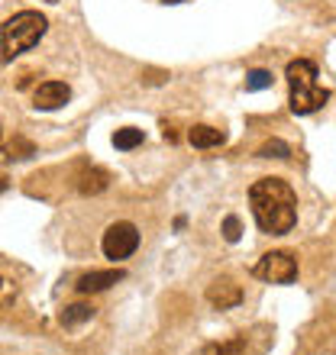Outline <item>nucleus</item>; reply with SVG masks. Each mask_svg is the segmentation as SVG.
<instances>
[{
    "label": "nucleus",
    "instance_id": "nucleus-18",
    "mask_svg": "<svg viewBox=\"0 0 336 355\" xmlns=\"http://www.w3.org/2000/svg\"><path fill=\"white\" fill-rule=\"evenodd\" d=\"M7 187H10V184H7V178L0 175V194H3V191H7Z\"/></svg>",
    "mask_w": 336,
    "mask_h": 355
},
{
    "label": "nucleus",
    "instance_id": "nucleus-19",
    "mask_svg": "<svg viewBox=\"0 0 336 355\" xmlns=\"http://www.w3.org/2000/svg\"><path fill=\"white\" fill-rule=\"evenodd\" d=\"M162 3H181V0H162Z\"/></svg>",
    "mask_w": 336,
    "mask_h": 355
},
{
    "label": "nucleus",
    "instance_id": "nucleus-14",
    "mask_svg": "<svg viewBox=\"0 0 336 355\" xmlns=\"http://www.w3.org/2000/svg\"><path fill=\"white\" fill-rule=\"evenodd\" d=\"M29 155H36V146H33V142L23 139V136H17V139H10V146H7V159H10V162L29 159Z\"/></svg>",
    "mask_w": 336,
    "mask_h": 355
},
{
    "label": "nucleus",
    "instance_id": "nucleus-9",
    "mask_svg": "<svg viewBox=\"0 0 336 355\" xmlns=\"http://www.w3.org/2000/svg\"><path fill=\"white\" fill-rule=\"evenodd\" d=\"M187 142L194 146V149H217V146H224L226 136L224 130H214V126H207V123H197L187 130Z\"/></svg>",
    "mask_w": 336,
    "mask_h": 355
},
{
    "label": "nucleus",
    "instance_id": "nucleus-11",
    "mask_svg": "<svg viewBox=\"0 0 336 355\" xmlns=\"http://www.w3.org/2000/svg\"><path fill=\"white\" fill-rule=\"evenodd\" d=\"M107 184H110V178H107L103 168H91L78 178V191L81 194H101V191H107Z\"/></svg>",
    "mask_w": 336,
    "mask_h": 355
},
{
    "label": "nucleus",
    "instance_id": "nucleus-3",
    "mask_svg": "<svg viewBox=\"0 0 336 355\" xmlns=\"http://www.w3.org/2000/svg\"><path fill=\"white\" fill-rule=\"evenodd\" d=\"M49 19L39 13V10H19L0 26V58L3 62H13L17 55L29 52L39 39L46 36Z\"/></svg>",
    "mask_w": 336,
    "mask_h": 355
},
{
    "label": "nucleus",
    "instance_id": "nucleus-2",
    "mask_svg": "<svg viewBox=\"0 0 336 355\" xmlns=\"http://www.w3.org/2000/svg\"><path fill=\"white\" fill-rule=\"evenodd\" d=\"M285 78L291 85V113L294 116H308V113H317L324 103L330 101V91L317 85V65L310 58H294L285 68Z\"/></svg>",
    "mask_w": 336,
    "mask_h": 355
},
{
    "label": "nucleus",
    "instance_id": "nucleus-17",
    "mask_svg": "<svg viewBox=\"0 0 336 355\" xmlns=\"http://www.w3.org/2000/svg\"><path fill=\"white\" fill-rule=\"evenodd\" d=\"M240 236H243V223H240V216H226L224 220V239L226 243H240Z\"/></svg>",
    "mask_w": 336,
    "mask_h": 355
},
{
    "label": "nucleus",
    "instance_id": "nucleus-12",
    "mask_svg": "<svg viewBox=\"0 0 336 355\" xmlns=\"http://www.w3.org/2000/svg\"><path fill=\"white\" fill-rule=\"evenodd\" d=\"M142 130H133V126H126V130H117L113 132V146L120 152H130V149H136V146H142Z\"/></svg>",
    "mask_w": 336,
    "mask_h": 355
},
{
    "label": "nucleus",
    "instance_id": "nucleus-1",
    "mask_svg": "<svg viewBox=\"0 0 336 355\" xmlns=\"http://www.w3.org/2000/svg\"><path fill=\"white\" fill-rule=\"evenodd\" d=\"M249 207L255 226L269 236H285L298 223V194L281 178H262L249 187Z\"/></svg>",
    "mask_w": 336,
    "mask_h": 355
},
{
    "label": "nucleus",
    "instance_id": "nucleus-15",
    "mask_svg": "<svg viewBox=\"0 0 336 355\" xmlns=\"http://www.w3.org/2000/svg\"><path fill=\"white\" fill-rule=\"evenodd\" d=\"M288 155H291V146L281 139H269L259 149V159H288Z\"/></svg>",
    "mask_w": 336,
    "mask_h": 355
},
{
    "label": "nucleus",
    "instance_id": "nucleus-13",
    "mask_svg": "<svg viewBox=\"0 0 336 355\" xmlns=\"http://www.w3.org/2000/svg\"><path fill=\"white\" fill-rule=\"evenodd\" d=\"M246 349V336H236L230 343H207L204 355H243Z\"/></svg>",
    "mask_w": 336,
    "mask_h": 355
},
{
    "label": "nucleus",
    "instance_id": "nucleus-16",
    "mask_svg": "<svg viewBox=\"0 0 336 355\" xmlns=\"http://www.w3.org/2000/svg\"><path fill=\"white\" fill-rule=\"evenodd\" d=\"M271 71H265V68H255V71H249L246 75V91H265V87H271Z\"/></svg>",
    "mask_w": 336,
    "mask_h": 355
},
{
    "label": "nucleus",
    "instance_id": "nucleus-4",
    "mask_svg": "<svg viewBox=\"0 0 336 355\" xmlns=\"http://www.w3.org/2000/svg\"><path fill=\"white\" fill-rule=\"evenodd\" d=\"M252 278L269 281V284H291L298 281V259L291 252H265L252 265Z\"/></svg>",
    "mask_w": 336,
    "mask_h": 355
},
{
    "label": "nucleus",
    "instance_id": "nucleus-10",
    "mask_svg": "<svg viewBox=\"0 0 336 355\" xmlns=\"http://www.w3.org/2000/svg\"><path fill=\"white\" fill-rule=\"evenodd\" d=\"M91 317H94L91 304H72V307H65L62 313H58V323H62L65 329H75V327H81V323H87Z\"/></svg>",
    "mask_w": 336,
    "mask_h": 355
},
{
    "label": "nucleus",
    "instance_id": "nucleus-5",
    "mask_svg": "<svg viewBox=\"0 0 336 355\" xmlns=\"http://www.w3.org/2000/svg\"><path fill=\"white\" fill-rule=\"evenodd\" d=\"M101 249L107 259H113V262L130 259V255L140 249V230L133 223H126V220L107 226V233H103V239H101Z\"/></svg>",
    "mask_w": 336,
    "mask_h": 355
},
{
    "label": "nucleus",
    "instance_id": "nucleus-7",
    "mask_svg": "<svg viewBox=\"0 0 336 355\" xmlns=\"http://www.w3.org/2000/svg\"><path fill=\"white\" fill-rule=\"evenodd\" d=\"M72 101V87L65 81H42L33 94V107L36 110H58V107H65Z\"/></svg>",
    "mask_w": 336,
    "mask_h": 355
},
{
    "label": "nucleus",
    "instance_id": "nucleus-6",
    "mask_svg": "<svg viewBox=\"0 0 336 355\" xmlns=\"http://www.w3.org/2000/svg\"><path fill=\"white\" fill-rule=\"evenodd\" d=\"M207 304L214 310H233L243 304V288H240L233 278H217L214 284L207 288Z\"/></svg>",
    "mask_w": 336,
    "mask_h": 355
},
{
    "label": "nucleus",
    "instance_id": "nucleus-21",
    "mask_svg": "<svg viewBox=\"0 0 336 355\" xmlns=\"http://www.w3.org/2000/svg\"><path fill=\"white\" fill-rule=\"evenodd\" d=\"M0 284H3V281H0Z\"/></svg>",
    "mask_w": 336,
    "mask_h": 355
},
{
    "label": "nucleus",
    "instance_id": "nucleus-20",
    "mask_svg": "<svg viewBox=\"0 0 336 355\" xmlns=\"http://www.w3.org/2000/svg\"><path fill=\"white\" fill-rule=\"evenodd\" d=\"M49 3H58V0H49Z\"/></svg>",
    "mask_w": 336,
    "mask_h": 355
},
{
    "label": "nucleus",
    "instance_id": "nucleus-8",
    "mask_svg": "<svg viewBox=\"0 0 336 355\" xmlns=\"http://www.w3.org/2000/svg\"><path fill=\"white\" fill-rule=\"evenodd\" d=\"M126 278V271L123 268H107V271H87L81 278L75 281V291L78 294H101V291L113 288L117 281Z\"/></svg>",
    "mask_w": 336,
    "mask_h": 355
}]
</instances>
